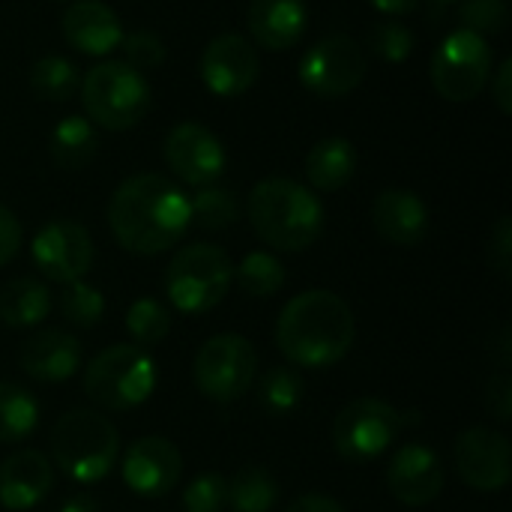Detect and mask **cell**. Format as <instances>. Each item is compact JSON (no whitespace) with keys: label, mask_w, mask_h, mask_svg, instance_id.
Here are the masks:
<instances>
[{"label":"cell","mask_w":512,"mask_h":512,"mask_svg":"<svg viewBox=\"0 0 512 512\" xmlns=\"http://www.w3.org/2000/svg\"><path fill=\"white\" fill-rule=\"evenodd\" d=\"M366 78V51L351 36H327L300 60V84L321 99H342Z\"/></svg>","instance_id":"8fae6325"},{"label":"cell","mask_w":512,"mask_h":512,"mask_svg":"<svg viewBox=\"0 0 512 512\" xmlns=\"http://www.w3.org/2000/svg\"><path fill=\"white\" fill-rule=\"evenodd\" d=\"M63 36L72 48L90 57H102L123 42V24L102 0H75L63 12Z\"/></svg>","instance_id":"d6986e66"},{"label":"cell","mask_w":512,"mask_h":512,"mask_svg":"<svg viewBox=\"0 0 512 512\" xmlns=\"http://www.w3.org/2000/svg\"><path fill=\"white\" fill-rule=\"evenodd\" d=\"M486 408L498 423L512 420V378L510 372H498L486 384Z\"/></svg>","instance_id":"f35d334b"},{"label":"cell","mask_w":512,"mask_h":512,"mask_svg":"<svg viewBox=\"0 0 512 512\" xmlns=\"http://www.w3.org/2000/svg\"><path fill=\"white\" fill-rule=\"evenodd\" d=\"M81 102L93 123L111 132H123L141 123V117L147 114L150 87L147 78L129 63L108 60L87 69L81 81Z\"/></svg>","instance_id":"52a82bcc"},{"label":"cell","mask_w":512,"mask_h":512,"mask_svg":"<svg viewBox=\"0 0 512 512\" xmlns=\"http://www.w3.org/2000/svg\"><path fill=\"white\" fill-rule=\"evenodd\" d=\"M387 486L405 507H426L444 492L441 456L426 444H402L387 468Z\"/></svg>","instance_id":"e0dca14e"},{"label":"cell","mask_w":512,"mask_h":512,"mask_svg":"<svg viewBox=\"0 0 512 512\" xmlns=\"http://www.w3.org/2000/svg\"><path fill=\"white\" fill-rule=\"evenodd\" d=\"M489 267L501 276L510 279L512 276V219L501 216L489 234Z\"/></svg>","instance_id":"74e56055"},{"label":"cell","mask_w":512,"mask_h":512,"mask_svg":"<svg viewBox=\"0 0 512 512\" xmlns=\"http://www.w3.org/2000/svg\"><path fill=\"white\" fill-rule=\"evenodd\" d=\"M126 330L138 348H156L171 333V312L153 297H138L126 309Z\"/></svg>","instance_id":"4dcf8cb0"},{"label":"cell","mask_w":512,"mask_h":512,"mask_svg":"<svg viewBox=\"0 0 512 512\" xmlns=\"http://www.w3.org/2000/svg\"><path fill=\"white\" fill-rule=\"evenodd\" d=\"M255 234L279 252H303L324 231V207L312 189L288 177H267L249 192Z\"/></svg>","instance_id":"3957f363"},{"label":"cell","mask_w":512,"mask_h":512,"mask_svg":"<svg viewBox=\"0 0 512 512\" xmlns=\"http://www.w3.org/2000/svg\"><path fill=\"white\" fill-rule=\"evenodd\" d=\"M366 45L387 63H402L411 48H414V36L405 24L399 21H378L369 27L366 33Z\"/></svg>","instance_id":"836d02e7"},{"label":"cell","mask_w":512,"mask_h":512,"mask_svg":"<svg viewBox=\"0 0 512 512\" xmlns=\"http://www.w3.org/2000/svg\"><path fill=\"white\" fill-rule=\"evenodd\" d=\"M120 48L126 51V63L138 72L144 69H159L165 63V45L156 33L147 30H135L129 36H123Z\"/></svg>","instance_id":"8d00e7d4"},{"label":"cell","mask_w":512,"mask_h":512,"mask_svg":"<svg viewBox=\"0 0 512 512\" xmlns=\"http://www.w3.org/2000/svg\"><path fill=\"white\" fill-rule=\"evenodd\" d=\"M258 54L240 33H222L210 39L201 54V81L213 96L231 99L246 93L258 78Z\"/></svg>","instance_id":"2e32d148"},{"label":"cell","mask_w":512,"mask_h":512,"mask_svg":"<svg viewBox=\"0 0 512 512\" xmlns=\"http://www.w3.org/2000/svg\"><path fill=\"white\" fill-rule=\"evenodd\" d=\"M492 78V48L474 30H453L432 54V84L447 102H471Z\"/></svg>","instance_id":"30bf717a"},{"label":"cell","mask_w":512,"mask_h":512,"mask_svg":"<svg viewBox=\"0 0 512 512\" xmlns=\"http://www.w3.org/2000/svg\"><path fill=\"white\" fill-rule=\"evenodd\" d=\"M21 240H24V234H21V222L15 219V213H12L9 207H3V204H0V267H3V264H9V261L18 255Z\"/></svg>","instance_id":"ab89813d"},{"label":"cell","mask_w":512,"mask_h":512,"mask_svg":"<svg viewBox=\"0 0 512 512\" xmlns=\"http://www.w3.org/2000/svg\"><path fill=\"white\" fill-rule=\"evenodd\" d=\"M228 504V480L222 474H201L183 489L186 512H222Z\"/></svg>","instance_id":"e575fe53"},{"label":"cell","mask_w":512,"mask_h":512,"mask_svg":"<svg viewBox=\"0 0 512 512\" xmlns=\"http://www.w3.org/2000/svg\"><path fill=\"white\" fill-rule=\"evenodd\" d=\"M51 312V291L30 276H18L0 288V321L12 330L36 327Z\"/></svg>","instance_id":"cb8c5ba5"},{"label":"cell","mask_w":512,"mask_h":512,"mask_svg":"<svg viewBox=\"0 0 512 512\" xmlns=\"http://www.w3.org/2000/svg\"><path fill=\"white\" fill-rule=\"evenodd\" d=\"M57 3H63V0H57Z\"/></svg>","instance_id":"f6af8a7d"},{"label":"cell","mask_w":512,"mask_h":512,"mask_svg":"<svg viewBox=\"0 0 512 512\" xmlns=\"http://www.w3.org/2000/svg\"><path fill=\"white\" fill-rule=\"evenodd\" d=\"M120 456V435L99 411H66L51 429V465H57L72 483L90 486L111 474Z\"/></svg>","instance_id":"277c9868"},{"label":"cell","mask_w":512,"mask_h":512,"mask_svg":"<svg viewBox=\"0 0 512 512\" xmlns=\"http://www.w3.org/2000/svg\"><path fill=\"white\" fill-rule=\"evenodd\" d=\"M30 87L45 102H66L78 90V72L66 57H42L30 69Z\"/></svg>","instance_id":"1f68e13d"},{"label":"cell","mask_w":512,"mask_h":512,"mask_svg":"<svg viewBox=\"0 0 512 512\" xmlns=\"http://www.w3.org/2000/svg\"><path fill=\"white\" fill-rule=\"evenodd\" d=\"M159 381L156 360L138 345H111L84 369V393L105 411H132L144 405Z\"/></svg>","instance_id":"5b68a950"},{"label":"cell","mask_w":512,"mask_h":512,"mask_svg":"<svg viewBox=\"0 0 512 512\" xmlns=\"http://www.w3.org/2000/svg\"><path fill=\"white\" fill-rule=\"evenodd\" d=\"M108 225L123 249L159 255L192 225L189 195L162 174L126 177L108 201Z\"/></svg>","instance_id":"6da1fadb"},{"label":"cell","mask_w":512,"mask_h":512,"mask_svg":"<svg viewBox=\"0 0 512 512\" xmlns=\"http://www.w3.org/2000/svg\"><path fill=\"white\" fill-rule=\"evenodd\" d=\"M456 471L474 492H504L512 477L510 441L495 429H468L453 447Z\"/></svg>","instance_id":"4fadbf2b"},{"label":"cell","mask_w":512,"mask_h":512,"mask_svg":"<svg viewBox=\"0 0 512 512\" xmlns=\"http://www.w3.org/2000/svg\"><path fill=\"white\" fill-rule=\"evenodd\" d=\"M288 512H348L339 501L327 498V495H318V492H309V495H300L291 510Z\"/></svg>","instance_id":"b9f144b4"},{"label":"cell","mask_w":512,"mask_h":512,"mask_svg":"<svg viewBox=\"0 0 512 512\" xmlns=\"http://www.w3.org/2000/svg\"><path fill=\"white\" fill-rule=\"evenodd\" d=\"M357 339L351 306L324 288L303 291L285 303L276 321V345L294 369L336 366Z\"/></svg>","instance_id":"7a4b0ae2"},{"label":"cell","mask_w":512,"mask_h":512,"mask_svg":"<svg viewBox=\"0 0 512 512\" xmlns=\"http://www.w3.org/2000/svg\"><path fill=\"white\" fill-rule=\"evenodd\" d=\"M189 213L192 222H198L204 231H222L240 219V204L237 195L222 186H201L189 198Z\"/></svg>","instance_id":"f546056e"},{"label":"cell","mask_w":512,"mask_h":512,"mask_svg":"<svg viewBox=\"0 0 512 512\" xmlns=\"http://www.w3.org/2000/svg\"><path fill=\"white\" fill-rule=\"evenodd\" d=\"M60 512H102V507H99V501L90 492H75L72 498L63 501Z\"/></svg>","instance_id":"7bdbcfd3"},{"label":"cell","mask_w":512,"mask_h":512,"mask_svg":"<svg viewBox=\"0 0 512 512\" xmlns=\"http://www.w3.org/2000/svg\"><path fill=\"white\" fill-rule=\"evenodd\" d=\"M18 360L33 381L60 384L81 369V342L63 330H42L21 345Z\"/></svg>","instance_id":"ffe728a7"},{"label":"cell","mask_w":512,"mask_h":512,"mask_svg":"<svg viewBox=\"0 0 512 512\" xmlns=\"http://www.w3.org/2000/svg\"><path fill=\"white\" fill-rule=\"evenodd\" d=\"M39 426V402L30 390L0 381V444H21Z\"/></svg>","instance_id":"484cf974"},{"label":"cell","mask_w":512,"mask_h":512,"mask_svg":"<svg viewBox=\"0 0 512 512\" xmlns=\"http://www.w3.org/2000/svg\"><path fill=\"white\" fill-rule=\"evenodd\" d=\"M54 483V465L39 450H18L0 462V507L9 512L33 510Z\"/></svg>","instance_id":"ac0fdd59"},{"label":"cell","mask_w":512,"mask_h":512,"mask_svg":"<svg viewBox=\"0 0 512 512\" xmlns=\"http://www.w3.org/2000/svg\"><path fill=\"white\" fill-rule=\"evenodd\" d=\"M258 372V354L249 339L237 333H219L207 339L192 363V378L201 396L228 405L249 393Z\"/></svg>","instance_id":"9c48e42d"},{"label":"cell","mask_w":512,"mask_h":512,"mask_svg":"<svg viewBox=\"0 0 512 512\" xmlns=\"http://www.w3.org/2000/svg\"><path fill=\"white\" fill-rule=\"evenodd\" d=\"M60 312H63V318L69 324L90 330V327L99 324V318L105 312V297H102V291L96 285L78 279V282H69L63 288V294H60Z\"/></svg>","instance_id":"d6a6232c"},{"label":"cell","mask_w":512,"mask_h":512,"mask_svg":"<svg viewBox=\"0 0 512 512\" xmlns=\"http://www.w3.org/2000/svg\"><path fill=\"white\" fill-rule=\"evenodd\" d=\"M120 471H123V483L138 498H165L180 483L183 456L168 438L147 435L126 450Z\"/></svg>","instance_id":"9a60e30c"},{"label":"cell","mask_w":512,"mask_h":512,"mask_svg":"<svg viewBox=\"0 0 512 512\" xmlns=\"http://www.w3.org/2000/svg\"><path fill=\"white\" fill-rule=\"evenodd\" d=\"M378 12H384V15H408V12H414L417 9V3L420 0H369Z\"/></svg>","instance_id":"ee69618b"},{"label":"cell","mask_w":512,"mask_h":512,"mask_svg":"<svg viewBox=\"0 0 512 512\" xmlns=\"http://www.w3.org/2000/svg\"><path fill=\"white\" fill-rule=\"evenodd\" d=\"M303 375L294 366H273L258 381V402L267 414L285 417L300 408L303 402Z\"/></svg>","instance_id":"83f0119b"},{"label":"cell","mask_w":512,"mask_h":512,"mask_svg":"<svg viewBox=\"0 0 512 512\" xmlns=\"http://www.w3.org/2000/svg\"><path fill=\"white\" fill-rule=\"evenodd\" d=\"M276 501L279 483L258 465H246L228 480V504L234 512H270Z\"/></svg>","instance_id":"4316f807"},{"label":"cell","mask_w":512,"mask_h":512,"mask_svg":"<svg viewBox=\"0 0 512 512\" xmlns=\"http://www.w3.org/2000/svg\"><path fill=\"white\" fill-rule=\"evenodd\" d=\"M444 3H450V0H444Z\"/></svg>","instance_id":"bcb514c9"},{"label":"cell","mask_w":512,"mask_h":512,"mask_svg":"<svg viewBox=\"0 0 512 512\" xmlns=\"http://www.w3.org/2000/svg\"><path fill=\"white\" fill-rule=\"evenodd\" d=\"M357 171V150L348 138H324L306 156V177L321 192H336L351 183Z\"/></svg>","instance_id":"603a6c76"},{"label":"cell","mask_w":512,"mask_h":512,"mask_svg":"<svg viewBox=\"0 0 512 512\" xmlns=\"http://www.w3.org/2000/svg\"><path fill=\"white\" fill-rule=\"evenodd\" d=\"M168 168L189 186H213L225 171L222 141L201 123H180L165 138Z\"/></svg>","instance_id":"5bb4252c"},{"label":"cell","mask_w":512,"mask_h":512,"mask_svg":"<svg viewBox=\"0 0 512 512\" xmlns=\"http://www.w3.org/2000/svg\"><path fill=\"white\" fill-rule=\"evenodd\" d=\"M459 15L465 21V30L486 36V33H501L507 27L510 6L507 0H465Z\"/></svg>","instance_id":"d590c367"},{"label":"cell","mask_w":512,"mask_h":512,"mask_svg":"<svg viewBox=\"0 0 512 512\" xmlns=\"http://www.w3.org/2000/svg\"><path fill=\"white\" fill-rule=\"evenodd\" d=\"M405 429L402 411L384 399L363 396L348 402L333 420V447L345 462L366 465L381 459Z\"/></svg>","instance_id":"ba28073f"},{"label":"cell","mask_w":512,"mask_h":512,"mask_svg":"<svg viewBox=\"0 0 512 512\" xmlns=\"http://www.w3.org/2000/svg\"><path fill=\"white\" fill-rule=\"evenodd\" d=\"M234 282L246 297H270L285 285V267L273 252H249L234 267Z\"/></svg>","instance_id":"f1b7e54d"},{"label":"cell","mask_w":512,"mask_h":512,"mask_svg":"<svg viewBox=\"0 0 512 512\" xmlns=\"http://www.w3.org/2000/svg\"><path fill=\"white\" fill-rule=\"evenodd\" d=\"M492 81V90H495V102H498V108L504 111V114H510L512 111V60H504L501 63V69H498V75L495 78H489Z\"/></svg>","instance_id":"60d3db41"},{"label":"cell","mask_w":512,"mask_h":512,"mask_svg":"<svg viewBox=\"0 0 512 512\" xmlns=\"http://www.w3.org/2000/svg\"><path fill=\"white\" fill-rule=\"evenodd\" d=\"M99 150V138L96 129L87 117L81 114H69L63 117L54 129H51V159L63 168V171H78L87 168L93 162Z\"/></svg>","instance_id":"d4e9b609"},{"label":"cell","mask_w":512,"mask_h":512,"mask_svg":"<svg viewBox=\"0 0 512 512\" xmlns=\"http://www.w3.org/2000/svg\"><path fill=\"white\" fill-rule=\"evenodd\" d=\"M246 21L258 45L270 51H285L300 42L309 12L303 0H252Z\"/></svg>","instance_id":"7402d4cb"},{"label":"cell","mask_w":512,"mask_h":512,"mask_svg":"<svg viewBox=\"0 0 512 512\" xmlns=\"http://www.w3.org/2000/svg\"><path fill=\"white\" fill-rule=\"evenodd\" d=\"M234 282V264L225 249L213 243H192L180 249L165 270V294L183 315H204L216 309Z\"/></svg>","instance_id":"8992f818"},{"label":"cell","mask_w":512,"mask_h":512,"mask_svg":"<svg viewBox=\"0 0 512 512\" xmlns=\"http://www.w3.org/2000/svg\"><path fill=\"white\" fill-rule=\"evenodd\" d=\"M30 258L45 279L69 285V282L84 279V273L90 270L93 240H90L87 228H81L78 222L57 219L36 231Z\"/></svg>","instance_id":"7c38bea8"},{"label":"cell","mask_w":512,"mask_h":512,"mask_svg":"<svg viewBox=\"0 0 512 512\" xmlns=\"http://www.w3.org/2000/svg\"><path fill=\"white\" fill-rule=\"evenodd\" d=\"M375 231L396 246H417L429 234V207L408 189H384L372 204Z\"/></svg>","instance_id":"44dd1931"}]
</instances>
